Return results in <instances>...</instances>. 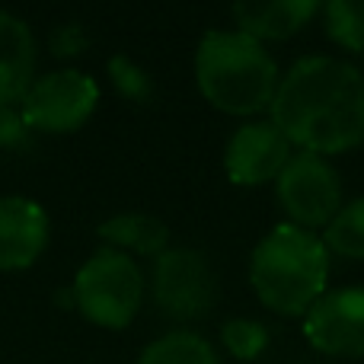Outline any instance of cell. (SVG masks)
I'll return each instance as SVG.
<instances>
[{
    "label": "cell",
    "mask_w": 364,
    "mask_h": 364,
    "mask_svg": "<svg viewBox=\"0 0 364 364\" xmlns=\"http://www.w3.org/2000/svg\"><path fill=\"white\" fill-rule=\"evenodd\" d=\"M272 122L307 154H342L364 141V77L339 58H301L282 77Z\"/></svg>",
    "instance_id": "6da1fadb"
},
{
    "label": "cell",
    "mask_w": 364,
    "mask_h": 364,
    "mask_svg": "<svg viewBox=\"0 0 364 364\" xmlns=\"http://www.w3.org/2000/svg\"><path fill=\"white\" fill-rule=\"evenodd\" d=\"M195 83L220 112L256 115L272 109L282 80L259 38L240 29H211L195 48Z\"/></svg>",
    "instance_id": "7a4b0ae2"
},
{
    "label": "cell",
    "mask_w": 364,
    "mask_h": 364,
    "mask_svg": "<svg viewBox=\"0 0 364 364\" xmlns=\"http://www.w3.org/2000/svg\"><path fill=\"white\" fill-rule=\"evenodd\" d=\"M326 243L307 227L278 224L252 250L250 284L259 301L282 316H307V310L326 294Z\"/></svg>",
    "instance_id": "3957f363"
},
{
    "label": "cell",
    "mask_w": 364,
    "mask_h": 364,
    "mask_svg": "<svg viewBox=\"0 0 364 364\" xmlns=\"http://www.w3.org/2000/svg\"><path fill=\"white\" fill-rule=\"evenodd\" d=\"M144 291L147 282L134 256L112 246H100L77 269L74 284H70L74 307L83 314V320L100 329L132 326L144 304Z\"/></svg>",
    "instance_id": "277c9868"
},
{
    "label": "cell",
    "mask_w": 364,
    "mask_h": 364,
    "mask_svg": "<svg viewBox=\"0 0 364 364\" xmlns=\"http://www.w3.org/2000/svg\"><path fill=\"white\" fill-rule=\"evenodd\" d=\"M19 106L32 132L70 134L80 132L100 109V83L87 70L58 68L36 77Z\"/></svg>",
    "instance_id": "5b68a950"
},
{
    "label": "cell",
    "mask_w": 364,
    "mask_h": 364,
    "mask_svg": "<svg viewBox=\"0 0 364 364\" xmlns=\"http://www.w3.org/2000/svg\"><path fill=\"white\" fill-rule=\"evenodd\" d=\"M151 291L157 307L173 320H198L214 307L218 282L198 250L170 246L154 262Z\"/></svg>",
    "instance_id": "8992f818"
},
{
    "label": "cell",
    "mask_w": 364,
    "mask_h": 364,
    "mask_svg": "<svg viewBox=\"0 0 364 364\" xmlns=\"http://www.w3.org/2000/svg\"><path fill=\"white\" fill-rule=\"evenodd\" d=\"M278 201L297 227H320L339 214L342 186L336 170L316 154H297L278 176Z\"/></svg>",
    "instance_id": "52a82bcc"
},
{
    "label": "cell",
    "mask_w": 364,
    "mask_h": 364,
    "mask_svg": "<svg viewBox=\"0 0 364 364\" xmlns=\"http://www.w3.org/2000/svg\"><path fill=\"white\" fill-rule=\"evenodd\" d=\"M304 336L323 355L361 358L364 355V288L323 294L304 316Z\"/></svg>",
    "instance_id": "ba28073f"
},
{
    "label": "cell",
    "mask_w": 364,
    "mask_h": 364,
    "mask_svg": "<svg viewBox=\"0 0 364 364\" xmlns=\"http://www.w3.org/2000/svg\"><path fill=\"white\" fill-rule=\"evenodd\" d=\"M291 160V141L275 122H246L230 134L224 170L233 186H262L278 179Z\"/></svg>",
    "instance_id": "9c48e42d"
},
{
    "label": "cell",
    "mask_w": 364,
    "mask_h": 364,
    "mask_svg": "<svg viewBox=\"0 0 364 364\" xmlns=\"http://www.w3.org/2000/svg\"><path fill=\"white\" fill-rule=\"evenodd\" d=\"M51 240L48 211L26 195H0V272H23L38 262Z\"/></svg>",
    "instance_id": "30bf717a"
},
{
    "label": "cell",
    "mask_w": 364,
    "mask_h": 364,
    "mask_svg": "<svg viewBox=\"0 0 364 364\" xmlns=\"http://www.w3.org/2000/svg\"><path fill=\"white\" fill-rule=\"evenodd\" d=\"M36 36L16 13L0 10V106H19L36 80Z\"/></svg>",
    "instance_id": "8fae6325"
},
{
    "label": "cell",
    "mask_w": 364,
    "mask_h": 364,
    "mask_svg": "<svg viewBox=\"0 0 364 364\" xmlns=\"http://www.w3.org/2000/svg\"><path fill=\"white\" fill-rule=\"evenodd\" d=\"M320 4L323 0H233V19L246 36L259 42H278L304 29Z\"/></svg>",
    "instance_id": "7c38bea8"
},
{
    "label": "cell",
    "mask_w": 364,
    "mask_h": 364,
    "mask_svg": "<svg viewBox=\"0 0 364 364\" xmlns=\"http://www.w3.org/2000/svg\"><path fill=\"white\" fill-rule=\"evenodd\" d=\"M100 240L112 250H122L128 256H154L170 250V227L160 218L144 211H125V214H112L96 227Z\"/></svg>",
    "instance_id": "4fadbf2b"
},
{
    "label": "cell",
    "mask_w": 364,
    "mask_h": 364,
    "mask_svg": "<svg viewBox=\"0 0 364 364\" xmlns=\"http://www.w3.org/2000/svg\"><path fill=\"white\" fill-rule=\"evenodd\" d=\"M138 364H220V358L211 342L201 339L198 333L176 329V333H166L160 339H154L141 352Z\"/></svg>",
    "instance_id": "5bb4252c"
},
{
    "label": "cell",
    "mask_w": 364,
    "mask_h": 364,
    "mask_svg": "<svg viewBox=\"0 0 364 364\" xmlns=\"http://www.w3.org/2000/svg\"><path fill=\"white\" fill-rule=\"evenodd\" d=\"M323 243L346 259H364V198L339 208V214L326 224Z\"/></svg>",
    "instance_id": "9a60e30c"
},
{
    "label": "cell",
    "mask_w": 364,
    "mask_h": 364,
    "mask_svg": "<svg viewBox=\"0 0 364 364\" xmlns=\"http://www.w3.org/2000/svg\"><path fill=\"white\" fill-rule=\"evenodd\" d=\"M326 29L339 45L364 51V0H326Z\"/></svg>",
    "instance_id": "2e32d148"
},
{
    "label": "cell",
    "mask_w": 364,
    "mask_h": 364,
    "mask_svg": "<svg viewBox=\"0 0 364 364\" xmlns=\"http://www.w3.org/2000/svg\"><path fill=\"white\" fill-rule=\"evenodd\" d=\"M109 70V80H112L115 93L122 100H132V102H147L154 96V80L147 74L144 64H138L134 58L128 55H112L106 64Z\"/></svg>",
    "instance_id": "e0dca14e"
},
{
    "label": "cell",
    "mask_w": 364,
    "mask_h": 364,
    "mask_svg": "<svg viewBox=\"0 0 364 364\" xmlns=\"http://www.w3.org/2000/svg\"><path fill=\"white\" fill-rule=\"evenodd\" d=\"M220 342H224V348L233 358L252 361L269 346V329L256 320H227L224 329H220Z\"/></svg>",
    "instance_id": "ac0fdd59"
},
{
    "label": "cell",
    "mask_w": 364,
    "mask_h": 364,
    "mask_svg": "<svg viewBox=\"0 0 364 364\" xmlns=\"http://www.w3.org/2000/svg\"><path fill=\"white\" fill-rule=\"evenodd\" d=\"M32 125L26 122L23 106H0V147L4 151H23L32 141Z\"/></svg>",
    "instance_id": "d6986e66"
},
{
    "label": "cell",
    "mask_w": 364,
    "mask_h": 364,
    "mask_svg": "<svg viewBox=\"0 0 364 364\" xmlns=\"http://www.w3.org/2000/svg\"><path fill=\"white\" fill-rule=\"evenodd\" d=\"M87 48V38H83L80 26H64L55 36V55H80Z\"/></svg>",
    "instance_id": "ffe728a7"
}]
</instances>
